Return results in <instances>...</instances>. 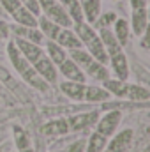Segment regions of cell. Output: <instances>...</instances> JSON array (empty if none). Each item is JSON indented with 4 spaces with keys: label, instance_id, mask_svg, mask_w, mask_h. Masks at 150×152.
I'll use <instances>...</instances> for the list:
<instances>
[{
    "label": "cell",
    "instance_id": "obj_5",
    "mask_svg": "<svg viewBox=\"0 0 150 152\" xmlns=\"http://www.w3.org/2000/svg\"><path fill=\"white\" fill-rule=\"evenodd\" d=\"M34 69L37 71V75L46 81V83H57V69H55V64L50 60V57L42 55L39 60H36L34 64Z\"/></svg>",
    "mask_w": 150,
    "mask_h": 152
},
{
    "label": "cell",
    "instance_id": "obj_25",
    "mask_svg": "<svg viewBox=\"0 0 150 152\" xmlns=\"http://www.w3.org/2000/svg\"><path fill=\"white\" fill-rule=\"evenodd\" d=\"M108 143V138L99 134V133H94L88 140V147H87V152H103L104 147Z\"/></svg>",
    "mask_w": 150,
    "mask_h": 152
},
{
    "label": "cell",
    "instance_id": "obj_13",
    "mask_svg": "<svg viewBox=\"0 0 150 152\" xmlns=\"http://www.w3.org/2000/svg\"><path fill=\"white\" fill-rule=\"evenodd\" d=\"M131 140H133V131L131 129H125V131L118 133L110 142L108 152H125L127 147H129V143H131Z\"/></svg>",
    "mask_w": 150,
    "mask_h": 152
},
{
    "label": "cell",
    "instance_id": "obj_26",
    "mask_svg": "<svg viewBox=\"0 0 150 152\" xmlns=\"http://www.w3.org/2000/svg\"><path fill=\"white\" fill-rule=\"evenodd\" d=\"M20 2H21V5H23L25 9H28L36 18L41 16V5H39L37 0H20Z\"/></svg>",
    "mask_w": 150,
    "mask_h": 152
},
{
    "label": "cell",
    "instance_id": "obj_12",
    "mask_svg": "<svg viewBox=\"0 0 150 152\" xmlns=\"http://www.w3.org/2000/svg\"><path fill=\"white\" fill-rule=\"evenodd\" d=\"M110 62H111L113 71H115V75H117V80L125 81L127 76H129V66H127L125 55H124L122 51H118L117 55H111V57H110Z\"/></svg>",
    "mask_w": 150,
    "mask_h": 152
},
{
    "label": "cell",
    "instance_id": "obj_27",
    "mask_svg": "<svg viewBox=\"0 0 150 152\" xmlns=\"http://www.w3.org/2000/svg\"><path fill=\"white\" fill-rule=\"evenodd\" d=\"M16 145H18L20 151L28 149V138H27V134L21 129H16Z\"/></svg>",
    "mask_w": 150,
    "mask_h": 152
},
{
    "label": "cell",
    "instance_id": "obj_9",
    "mask_svg": "<svg viewBox=\"0 0 150 152\" xmlns=\"http://www.w3.org/2000/svg\"><path fill=\"white\" fill-rule=\"evenodd\" d=\"M60 73L66 76L69 81H78V83H85V75L83 71L76 66V62H73L71 58H66L62 64H58Z\"/></svg>",
    "mask_w": 150,
    "mask_h": 152
},
{
    "label": "cell",
    "instance_id": "obj_35",
    "mask_svg": "<svg viewBox=\"0 0 150 152\" xmlns=\"http://www.w3.org/2000/svg\"><path fill=\"white\" fill-rule=\"evenodd\" d=\"M57 2H62V0H57Z\"/></svg>",
    "mask_w": 150,
    "mask_h": 152
},
{
    "label": "cell",
    "instance_id": "obj_22",
    "mask_svg": "<svg viewBox=\"0 0 150 152\" xmlns=\"http://www.w3.org/2000/svg\"><path fill=\"white\" fill-rule=\"evenodd\" d=\"M46 48H48V55H50V60L55 64V66H58V64H62L66 58H67V53H66V48H62L60 44H57L55 41H48V44H46Z\"/></svg>",
    "mask_w": 150,
    "mask_h": 152
},
{
    "label": "cell",
    "instance_id": "obj_8",
    "mask_svg": "<svg viewBox=\"0 0 150 152\" xmlns=\"http://www.w3.org/2000/svg\"><path fill=\"white\" fill-rule=\"evenodd\" d=\"M99 39H101V42H103L106 53H108V58H110L111 55H117L118 51H122V46L118 44V41H117V37H115V34L110 32L108 27H103V28L99 30Z\"/></svg>",
    "mask_w": 150,
    "mask_h": 152
},
{
    "label": "cell",
    "instance_id": "obj_1",
    "mask_svg": "<svg viewBox=\"0 0 150 152\" xmlns=\"http://www.w3.org/2000/svg\"><path fill=\"white\" fill-rule=\"evenodd\" d=\"M7 51H9V58H11V62H12V66L16 67V71L20 73V75L23 76V80L28 83V85H32L34 88H37V90H42V92H46L48 88H50V85L37 75V71L34 69V66L20 53V50L16 48V44H14V41H11L9 42V46H7Z\"/></svg>",
    "mask_w": 150,
    "mask_h": 152
},
{
    "label": "cell",
    "instance_id": "obj_10",
    "mask_svg": "<svg viewBox=\"0 0 150 152\" xmlns=\"http://www.w3.org/2000/svg\"><path fill=\"white\" fill-rule=\"evenodd\" d=\"M12 32L16 34V37H21L25 41H30L34 44H39L44 41V36L41 34V30H37V27H23V25H16L12 27Z\"/></svg>",
    "mask_w": 150,
    "mask_h": 152
},
{
    "label": "cell",
    "instance_id": "obj_31",
    "mask_svg": "<svg viewBox=\"0 0 150 152\" xmlns=\"http://www.w3.org/2000/svg\"><path fill=\"white\" fill-rule=\"evenodd\" d=\"M133 9H147V0H131Z\"/></svg>",
    "mask_w": 150,
    "mask_h": 152
},
{
    "label": "cell",
    "instance_id": "obj_34",
    "mask_svg": "<svg viewBox=\"0 0 150 152\" xmlns=\"http://www.w3.org/2000/svg\"><path fill=\"white\" fill-rule=\"evenodd\" d=\"M21 152H34V151H30V149H23Z\"/></svg>",
    "mask_w": 150,
    "mask_h": 152
},
{
    "label": "cell",
    "instance_id": "obj_30",
    "mask_svg": "<svg viewBox=\"0 0 150 152\" xmlns=\"http://www.w3.org/2000/svg\"><path fill=\"white\" fill-rule=\"evenodd\" d=\"M83 151H85V142H81V140H79V142L73 143V145L69 147V151H67V152H83Z\"/></svg>",
    "mask_w": 150,
    "mask_h": 152
},
{
    "label": "cell",
    "instance_id": "obj_2",
    "mask_svg": "<svg viewBox=\"0 0 150 152\" xmlns=\"http://www.w3.org/2000/svg\"><path fill=\"white\" fill-rule=\"evenodd\" d=\"M74 28H76L74 34L78 36V39L81 41V44H85V46L88 48V53H90L97 62L106 64V62H108V53H106V50H104L101 39H99V34H97L92 27H88L87 23H83V21L74 23Z\"/></svg>",
    "mask_w": 150,
    "mask_h": 152
},
{
    "label": "cell",
    "instance_id": "obj_11",
    "mask_svg": "<svg viewBox=\"0 0 150 152\" xmlns=\"http://www.w3.org/2000/svg\"><path fill=\"white\" fill-rule=\"evenodd\" d=\"M55 42L60 44L62 48H67V50H76V48H81V41L78 39L73 30L69 28H60L58 36L55 37Z\"/></svg>",
    "mask_w": 150,
    "mask_h": 152
},
{
    "label": "cell",
    "instance_id": "obj_19",
    "mask_svg": "<svg viewBox=\"0 0 150 152\" xmlns=\"http://www.w3.org/2000/svg\"><path fill=\"white\" fill-rule=\"evenodd\" d=\"M37 18H39L37 25L41 27V34L46 36V37H50V41H55V37L58 36V32H60L62 27H58L55 21H51L46 16H37Z\"/></svg>",
    "mask_w": 150,
    "mask_h": 152
},
{
    "label": "cell",
    "instance_id": "obj_7",
    "mask_svg": "<svg viewBox=\"0 0 150 152\" xmlns=\"http://www.w3.org/2000/svg\"><path fill=\"white\" fill-rule=\"evenodd\" d=\"M120 118H122V113L120 112H110V113H106L99 122H97V133L99 134H103V136H111L113 133H115V129H117V126H118V122H120Z\"/></svg>",
    "mask_w": 150,
    "mask_h": 152
},
{
    "label": "cell",
    "instance_id": "obj_21",
    "mask_svg": "<svg viewBox=\"0 0 150 152\" xmlns=\"http://www.w3.org/2000/svg\"><path fill=\"white\" fill-rule=\"evenodd\" d=\"M110 99V92L106 88H101V87H87L85 88V97L83 101H88V103H101V101H108Z\"/></svg>",
    "mask_w": 150,
    "mask_h": 152
},
{
    "label": "cell",
    "instance_id": "obj_18",
    "mask_svg": "<svg viewBox=\"0 0 150 152\" xmlns=\"http://www.w3.org/2000/svg\"><path fill=\"white\" fill-rule=\"evenodd\" d=\"M12 18L18 25H23V27H37V18L28 11L25 9L23 5H20L14 12H12Z\"/></svg>",
    "mask_w": 150,
    "mask_h": 152
},
{
    "label": "cell",
    "instance_id": "obj_17",
    "mask_svg": "<svg viewBox=\"0 0 150 152\" xmlns=\"http://www.w3.org/2000/svg\"><path fill=\"white\" fill-rule=\"evenodd\" d=\"M69 131V124L66 118H58V120H51L46 126H42V133L46 136H60L66 134Z\"/></svg>",
    "mask_w": 150,
    "mask_h": 152
},
{
    "label": "cell",
    "instance_id": "obj_33",
    "mask_svg": "<svg viewBox=\"0 0 150 152\" xmlns=\"http://www.w3.org/2000/svg\"><path fill=\"white\" fill-rule=\"evenodd\" d=\"M37 2H39V5H41V11H42V9H46L48 5H51V4H55L57 0H37Z\"/></svg>",
    "mask_w": 150,
    "mask_h": 152
},
{
    "label": "cell",
    "instance_id": "obj_6",
    "mask_svg": "<svg viewBox=\"0 0 150 152\" xmlns=\"http://www.w3.org/2000/svg\"><path fill=\"white\" fill-rule=\"evenodd\" d=\"M14 44H16V48L20 50V53H21L30 64H34L36 60H39V58L44 55V51H42V48H41L39 44H34V42L25 41V39H21V37L14 39Z\"/></svg>",
    "mask_w": 150,
    "mask_h": 152
},
{
    "label": "cell",
    "instance_id": "obj_14",
    "mask_svg": "<svg viewBox=\"0 0 150 152\" xmlns=\"http://www.w3.org/2000/svg\"><path fill=\"white\" fill-rule=\"evenodd\" d=\"M85 88H87V85H85V83H78V81H64V83L60 85V90H62L67 97H71L73 101H83V97H85Z\"/></svg>",
    "mask_w": 150,
    "mask_h": 152
},
{
    "label": "cell",
    "instance_id": "obj_32",
    "mask_svg": "<svg viewBox=\"0 0 150 152\" xmlns=\"http://www.w3.org/2000/svg\"><path fill=\"white\" fill-rule=\"evenodd\" d=\"M7 34H9V28H7L5 21H0V36H2V37H5Z\"/></svg>",
    "mask_w": 150,
    "mask_h": 152
},
{
    "label": "cell",
    "instance_id": "obj_15",
    "mask_svg": "<svg viewBox=\"0 0 150 152\" xmlns=\"http://www.w3.org/2000/svg\"><path fill=\"white\" fill-rule=\"evenodd\" d=\"M81 12L88 23H95L101 12V0H81Z\"/></svg>",
    "mask_w": 150,
    "mask_h": 152
},
{
    "label": "cell",
    "instance_id": "obj_28",
    "mask_svg": "<svg viewBox=\"0 0 150 152\" xmlns=\"http://www.w3.org/2000/svg\"><path fill=\"white\" fill-rule=\"evenodd\" d=\"M0 4L4 5V9H5L9 14H12V12L21 5V2H20V0H0Z\"/></svg>",
    "mask_w": 150,
    "mask_h": 152
},
{
    "label": "cell",
    "instance_id": "obj_3",
    "mask_svg": "<svg viewBox=\"0 0 150 152\" xmlns=\"http://www.w3.org/2000/svg\"><path fill=\"white\" fill-rule=\"evenodd\" d=\"M104 88L115 94L118 97H127V99H133V101H147L150 97L149 88L145 87H140V85H129L127 81H122V80H104Z\"/></svg>",
    "mask_w": 150,
    "mask_h": 152
},
{
    "label": "cell",
    "instance_id": "obj_24",
    "mask_svg": "<svg viewBox=\"0 0 150 152\" xmlns=\"http://www.w3.org/2000/svg\"><path fill=\"white\" fill-rule=\"evenodd\" d=\"M115 37L120 46H125L129 41V23L125 20H115Z\"/></svg>",
    "mask_w": 150,
    "mask_h": 152
},
{
    "label": "cell",
    "instance_id": "obj_16",
    "mask_svg": "<svg viewBox=\"0 0 150 152\" xmlns=\"http://www.w3.org/2000/svg\"><path fill=\"white\" fill-rule=\"evenodd\" d=\"M97 120V113L92 112V113H85V115H76L67 118V124H69V131H79V129H85L88 126H92L94 122Z\"/></svg>",
    "mask_w": 150,
    "mask_h": 152
},
{
    "label": "cell",
    "instance_id": "obj_4",
    "mask_svg": "<svg viewBox=\"0 0 150 152\" xmlns=\"http://www.w3.org/2000/svg\"><path fill=\"white\" fill-rule=\"evenodd\" d=\"M46 14V18H50L51 21H55L58 27H64V28H69L71 25H73V20H71V16L67 14V11H66V7L60 4V2H55V4H51V5H48L46 9H42Z\"/></svg>",
    "mask_w": 150,
    "mask_h": 152
},
{
    "label": "cell",
    "instance_id": "obj_20",
    "mask_svg": "<svg viewBox=\"0 0 150 152\" xmlns=\"http://www.w3.org/2000/svg\"><path fill=\"white\" fill-rule=\"evenodd\" d=\"M149 25V16H147V9H134L133 12V30L136 36H141L147 30Z\"/></svg>",
    "mask_w": 150,
    "mask_h": 152
},
{
    "label": "cell",
    "instance_id": "obj_29",
    "mask_svg": "<svg viewBox=\"0 0 150 152\" xmlns=\"http://www.w3.org/2000/svg\"><path fill=\"white\" fill-rule=\"evenodd\" d=\"M110 21H115V14H113V12H110V14H106L104 18H101V21H97L95 25L103 28V27H106V25H110Z\"/></svg>",
    "mask_w": 150,
    "mask_h": 152
},
{
    "label": "cell",
    "instance_id": "obj_23",
    "mask_svg": "<svg viewBox=\"0 0 150 152\" xmlns=\"http://www.w3.org/2000/svg\"><path fill=\"white\" fill-rule=\"evenodd\" d=\"M85 71H87V75L90 76V78L99 80V81H104V80H108V78H110V73H108V69L104 67V64L97 62L95 58L90 62V66H88Z\"/></svg>",
    "mask_w": 150,
    "mask_h": 152
}]
</instances>
